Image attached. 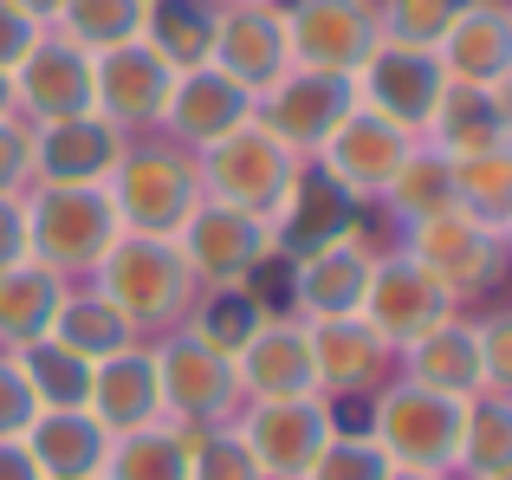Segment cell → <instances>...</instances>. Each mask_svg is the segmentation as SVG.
<instances>
[{
	"label": "cell",
	"instance_id": "6da1fadb",
	"mask_svg": "<svg viewBox=\"0 0 512 480\" xmlns=\"http://www.w3.org/2000/svg\"><path fill=\"white\" fill-rule=\"evenodd\" d=\"M117 208L104 182H33L26 189V253L59 279H91L117 247Z\"/></svg>",
	"mask_w": 512,
	"mask_h": 480
},
{
	"label": "cell",
	"instance_id": "7a4b0ae2",
	"mask_svg": "<svg viewBox=\"0 0 512 480\" xmlns=\"http://www.w3.org/2000/svg\"><path fill=\"white\" fill-rule=\"evenodd\" d=\"M91 286L137 325V338H163V331L188 325L195 312V273H188L182 247L156 234H117V247L104 253V266L91 273Z\"/></svg>",
	"mask_w": 512,
	"mask_h": 480
},
{
	"label": "cell",
	"instance_id": "3957f363",
	"mask_svg": "<svg viewBox=\"0 0 512 480\" xmlns=\"http://www.w3.org/2000/svg\"><path fill=\"white\" fill-rule=\"evenodd\" d=\"M104 195L117 208V228L124 234H156V240H175L188 215L201 208V169L182 143L169 137H130L117 169L104 176Z\"/></svg>",
	"mask_w": 512,
	"mask_h": 480
},
{
	"label": "cell",
	"instance_id": "277c9868",
	"mask_svg": "<svg viewBox=\"0 0 512 480\" xmlns=\"http://www.w3.org/2000/svg\"><path fill=\"white\" fill-rule=\"evenodd\" d=\"M461 403L467 396H435V390H422V383L389 377L383 390L370 396V422H363V429L376 435L389 468L454 480V468H461Z\"/></svg>",
	"mask_w": 512,
	"mask_h": 480
},
{
	"label": "cell",
	"instance_id": "5b68a950",
	"mask_svg": "<svg viewBox=\"0 0 512 480\" xmlns=\"http://www.w3.org/2000/svg\"><path fill=\"white\" fill-rule=\"evenodd\" d=\"M156 351V383H163V422L175 429H227L240 416V377H234V351L208 344L201 331L175 325L163 338H150Z\"/></svg>",
	"mask_w": 512,
	"mask_h": 480
},
{
	"label": "cell",
	"instance_id": "8992f818",
	"mask_svg": "<svg viewBox=\"0 0 512 480\" xmlns=\"http://www.w3.org/2000/svg\"><path fill=\"white\" fill-rule=\"evenodd\" d=\"M506 240L512 234L487 228V221H474V215H461V208H448V215H435V221L402 228L396 247L409 253V260L422 266V273L435 279L454 305H467V299L500 292V279H506Z\"/></svg>",
	"mask_w": 512,
	"mask_h": 480
},
{
	"label": "cell",
	"instance_id": "52a82bcc",
	"mask_svg": "<svg viewBox=\"0 0 512 480\" xmlns=\"http://www.w3.org/2000/svg\"><path fill=\"white\" fill-rule=\"evenodd\" d=\"M240 448L253 455L260 480H312L325 442L338 435L331 396H279V403H240L234 416Z\"/></svg>",
	"mask_w": 512,
	"mask_h": 480
},
{
	"label": "cell",
	"instance_id": "ba28073f",
	"mask_svg": "<svg viewBox=\"0 0 512 480\" xmlns=\"http://www.w3.org/2000/svg\"><path fill=\"white\" fill-rule=\"evenodd\" d=\"M195 169H201V195H208V202L247 208V215L266 221L279 208V195L292 189V176H299V156H292L273 130H260L247 117V124L227 130L221 143H208V150L195 156Z\"/></svg>",
	"mask_w": 512,
	"mask_h": 480
},
{
	"label": "cell",
	"instance_id": "9c48e42d",
	"mask_svg": "<svg viewBox=\"0 0 512 480\" xmlns=\"http://www.w3.org/2000/svg\"><path fill=\"white\" fill-rule=\"evenodd\" d=\"M175 247H182L188 273H195V286H260L266 266H279L273 253V228H266L260 215H247V208H227V202H208L201 195V208L175 228Z\"/></svg>",
	"mask_w": 512,
	"mask_h": 480
},
{
	"label": "cell",
	"instance_id": "30bf717a",
	"mask_svg": "<svg viewBox=\"0 0 512 480\" xmlns=\"http://www.w3.org/2000/svg\"><path fill=\"white\" fill-rule=\"evenodd\" d=\"M350 111H357V85L338 78V72H312V65L279 72L273 85L253 98V124L273 130L299 163H312V156L325 150V137L344 124Z\"/></svg>",
	"mask_w": 512,
	"mask_h": 480
},
{
	"label": "cell",
	"instance_id": "8fae6325",
	"mask_svg": "<svg viewBox=\"0 0 512 480\" xmlns=\"http://www.w3.org/2000/svg\"><path fill=\"white\" fill-rule=\"evenodd\" d=\"M454 312H467V305H454L396 240H383V253H376V266H370V286H363V305H357L363 325H370L389 351H402V344H415L422 331H435L441 318H454Z\"/></svg>",
	"mask_w": 512,
	"mask_h": 480
},
{
	"label": "cell",
	"instance_id": "7c38bea8",
	"mask_svg": "<svg viewBox=\"0 0 512 480\" xmlns=\"http://www.w3.org/2000/svg\"><path fill=\"white\" fill-rule=\"evenodd\" d=\"M91 72H98V59H91L78 39H65L59 26H46V33L26 46V59L13 65V117L20 124H65V117H85L91 111Z\"/></svg>",
	"mask_w": 512,
	"mask_h": 480
},
{
	"label": "cell",
	"instance_id": "4fadbf2b",
	"mask_svg": "<svg viewBox=\"0 0 512 480\" xmlns=\"http://www.w3.org/2000/svg\"><path fill=\"white\" fill-rule=\"evenodd\" d=\"M376 253H383V240H376V228L363 221V228H350L344 240H331L325 253L292 260L286 266V299H279V312L305 318V325H318V318H350L363 305V286H370Z\"/></svg>",
	"mask_w": 512,
	"mask_h": 480
},
{
	"label": "cell",
	"instance_id": "5bb4252c",
	"mask_svg": "<svg viewBox=\"0 0 512 480\" xmlns=\"http://www.w3.org/2000/svg\"><path fill=\"white\" fill-rule=\"evenodd\" d=\"M169 91H175V65L150 46V39H130V46L98 52V72H91V111H98L104 124H117L124 137H150V130H163Z\"/></svg>",
	"mask_w": 512,
	"mask_h": 480
},
{
	"label": "cell",
	"instance_id": "9a60e30c",
	"mask_svg": "<svg viewBox=\"0 0 512 480\" xmlns=\"http://www.w3.org/2000/svg\"><path fill=\"white\" fill-rule=\"evenodd\" d=\"M279 7H286V33H292V65L357 78L363 59L383 46L376 0H279Z\"/></svg>",
	"mask_w": 512,
	"mask_h": 480
},
{
	"label": "cell",
	"instance_id": "2e32d148",
	"mask_svg": "<svg viewBox=\"0 0 512 480\" xmlns=\"http://www.w3.org/2000/svg\"><path fill=\"white\" fill-rule=\"evenodd\" d=\"M363 221H370V208L350 202L318 163H299V176L279 195V208L266 215V228H273L279 266H292V260H305V253H325L331 240H344L350 228H363Z\"/></svg>",
	"mask_w": 512,
	"mask_h": 480
},
{
	"label": "cell",
	"instance_id": "e0dca14e",
	"mask_svg": "<svg viewBox=\"0 0 512 480\" xmlns=\"http://www.w3.org/2000/svg\"><path fill=\"white\" fill-rule=\"evenodd\" d=\"M208 65H214V72H227L240 91H253V98H260L279 72H292L286 7H279V0L221 7V13H214V39H208Z\"/></svg>",
	"mask_w": 512,
	"mask_h": 480
},
{
	"label": "cell",
	"instance_id": "ac0fdd59",
	"mask_svg": "<svg viewBox=\"0 0 512 480\" xmlns=\"http://www.w3.org/2000/svg\"><path fill=\"white\" fill-rule=\"evenodd\" d=\"M409 143H415L409 130H396L389 117H376V111H363V104H357V111H350L344 124L325 137V150H318L312 163L325 169V176L338 182L357 208H376V202H383V189H389V176H396L402 156H409Z\"/></svg>",
	"mask_w": 512,
	"mask_h": 480
},
{
	"label": "cell",
	"instance_id": "d6986e66",
	"mask_svg": "<svg viewBox=\"0 0 512 480\" xmlns=\"http://www.w3.org/2000/svg\"><path fill=\"white\" fill-rule=\"evenodd\" d=\"M234 377H240V396L247 403H279V396H318V377H312V331L305 318L292 312H266L253 325V338L234 351Z\"/></svg>",
	"mask_w": 512,
	"mask_h": 480
},
{
	"label": "cell",
	"instance_id": "ffe728a7",
	"mask_svg": "<svg viewBox=\"0 0 512 480\" xmlns=\"http://www.w3.org/2000/svg\"><path fill=\"white\" fill-rule=\"evenodd\" d=\"M357 85V104L363 111H376V117H389L396 130H409V137H422L428 130V111H435V98H441V65H435V52H415V46H376L370 59H363V72L350 78Z\"/></svg>",
	"mask_w": 512,
	"mask_h": 480
},
{
	"label": "cell",
	"instance_id": "44dd1931",
	"mask_svg": "<svg viewBox=\"0 0 512 480\" xmlns=\"http://www.w3.org/2000/svg\"><path fill=\"white\" fill-rule=\"evenodd\" d=\"M305 331H312L318 396H331V403H350V396L370 403V396L396 377V351H389L357 312H350V318H318V325H305Z\"/></svg>",
	"mask_w": 512,
	"mask_h": 480
},
{
	"label": "cell",
	"instance_id": "7402d4cb",
	"mask_svg": "<svg viewBox=\"0 0 512 480\" xmlns=\"http://www.w3.org/2000/svg\"><path fill=\"white\" fill-rule=\"evenodd\" d=\"M253 117V91H240L227 72L214 65H188L175 72V91H169V111H163V130L156 137L182 143L188 156H201L208 143H221L227 130H240Z\"/></svg>",
	"mask_w": 512,
	"mask_h": 480
},
{
	"label": "cell",
	"instance_id": "603a6c76",
	"mask_svg": "<svg viewBox=\"0 0 512 480\" xmlns=\"http://www.w3.org/2000/svg\"><path fill=\"white\" fill-rule=\"evenodd\" d=\"M441 78L461 85H506L512 78V7L506 0H461L448 33L435 39Z\"/></svg>",
	"mask_w": 512,
	"mask_h": 480
},
{
	"label": "cell",
	"instance_id": "cb8c5ba5",
	"mask_svg": "<svg viewBox=\"0 0 512 480\" xmlns=\"http://www.w3.org/2000/svg\"><path fill=\"white\" fill-rule=\"evenodd\" d=\"M422 143L448 156H487V150H512V104H506V85H461L448 78L428 111V130Z\"/></svg>",
	"mask_w": 512,
	"mask_h": 480
},
{
	"label": "cell",
	"instance_id": "d4e9b609",
	"mask_svg": "<svg viewBox=\"0 0 512 480\" xmlns=\"http://www.w3.org/2000/svg\"><path fill=\"white\" fill-rule=\"evenodd\" d=\"M396 377L422 383L435 396H474L487 390V370H480V338H474V312L441 318L435 331H422L415 344L396 351Z\"/></svg>",
	"mask_w": 512,
	"mask_h": 480
},
{
	"label": "cell",
	"instance_id": "484cf974",
	"mask_svg": "<svg viewBox=\"0 0 512 480\" xmlns=\"http://www.w3.org/2000/svg\"><path fill=\"white\" fill-rule=\"evenodd\" d=\"M124 130L104 124L98 111L65 117V124L33 130V182H104L124 156Z\"/></svg>",
	"mask_w": 512,
	"mask_h": 480
},
{
	"label": "cell",
	"instance_id": "4316f807",
	"mask_svg": "<svg viewBox=\"0 0 512 480\" xmlns=\"http://www.w3.org/2000/svg\"><path fill=\"white\" fill-rule=\"evenodd\" d=\"M91 416L104 422L111 435H130V429H150V422H163V383H156V351L150 338L130 344V351L104 357V364H91Z\"/></svg>",
	"mask_w": 512,
	"mask_h": 480
},
{
	"label": "cell",
	"instance_id": "83f0119b",
	"mask_svg": "<svg viewBox=\"0 0 512 480\" xmlns=\"http://www.w3.org/2000/svg\"><path fill=\"white\" fill-rule=\"evenodd\" d=\"M20 442L46 480H98L104 455H111V429L91 409H39Z\"/></svg>",
	"mask_w": 512,
	"mask_h": 480
},
{
	"label": "cell",
	"instance_id": "f1b7e54d",
	"mask_svg": "<svg viewBox=\"0 0 512 480\" xmlns=\"http://www.w3.org/2000/svg\"><path fill=\"white\" fill-rule=\"evenodd\" d=\"M52 338H59L65 351H78L85 364H104V357L130 351V344H143L137 325H130V318L117 312V305L104 299L91 279H72V286H65L59 312H52Z\"/></svg>",
	"mask_w": 512,
	"mask_h": 480
},
{
	"label": "cell",
	"instance_id": "f546056e",
	"mask_svg": "<svg viewBox=\"0 0 512 480\" xmlns=\"http://www.w3.org/2000/svg\"><path fill=\"white\" fill-rule=\"evenodd\" d=\"M376 208H383L396 228H415V221L448 215V208H454V156L415 137L409 156H402V169L389 176V189H383V202H376Z\"/></svg>",
	"mask_w": 512,
	"mask_h": 480
},
{
	"label": "cell",
	"instance_id": "4dcf8cb0",
	"mask_svg": "<svg viewBox=\"0 0 512 480\" xmlns=\"http://www.w3.org/2000/svg\"><path fill=\"white\" fill-rule=\"evenodd\" d=\"M65 286H72V279L46 273L39 260L7 266V273H0V351H20V344L46 338L52 312H59V299H65Z\"/></svg>",
	"mask_w": 512,
	"mask_h": 480
},
{
	"label": "cell",
	"instance_id": "1f68e13d",
	"mask_svg": "<svg viewBox=\"0 0 512 480\" xmlns=\"http://www.w3.org/2000/svg\"><path fill=\"white\" fill-rule=\"evenodd\" d=\"M512 474V396L506 390H474L461 403V468L454 480H487Z\"/></svg>",
	"mask_w": 512,
	"mask_h": 480
},
{
	"label": "cell",
	"instance_id": "d6a6232c",
	"mask_svg": "<svg viewBox=\"0 0 512 480\" xmlns=\"http://www.w3.org/2000/svg\"><path fill=\"white\" fill-rule=\"evenodd\" d=\"M98 480H188V429L175 422H150V429L111 435Z\"/></svg>",
	"mask_w": 512,
	"mask_h": 480
},
{
	"label": "cell",
	"instance_id": "836d02e7",
	"mask_svg": "<svg viewBox=\"0 0 512 480\" xmlns=\"http://www.w3.org/2000/svg\"><path fill=\"white\" fill-rule=\"evenodd\" d=\"M20 377H26V390H33V403L39 409H85L91 403V364L78 351H65L59 338H33V344H20Z\"/></svg>",
	"mask_w": 512,
	"mask_h": 480
},
{
	"label": "cell",
	"instance_id": "e575fe53",
	"mask_svg": "<svg viewBox=\"0 0 512 480\" xmlns=\"http://www.w3.org/2000/svg\"><path fill=\"white\" fill-rule=\"evenodd\" d=\"M214 0H150V20H143V39L175 65H208V39H214Z\"/></svg>",
	"mask_w": 512,
	"mask_h": 480
},
{
	"label": "cell",
	"instance_id": "d590c367",
	"mask_svg": "<svg viewBox=\"0 0 512 480\" xmlns=\"http://www.w3.org/2000/svg\"><path fill=\"white\" fill-rule=\"evenodd\" d=\"M454 208L512 234V150L454 156Z\"/></svg>",
	"mask_w": 512,
	"mask_h": 480
},
{
	"label": "cell",
	"instance_id": "8d00e7d4",
	"mask_svg": "<svg viewBox=\"0 0 512 480\" xmlns=\"http://www.w3.org/2000/svg\"><path fill=\"white\" fill-rule=\"evenodd\" d=\"M266 312H273V299H266L260 286H208V292H195L188 331H201V338L221 344V351H240Z\"/></svg>",
	"mask_w": 512,
	"mask_h": 480
},
{
	"label": "cell",
	"instance_id": "74e56055",
	"mask_svg": "<svg viewBox=\"0 0 512 480\" xmlns=\"http://www.w3.org/2000/svg\"><path fill=\"white\" fill-rule=\"evenodd\" d=\"M143 20H150V0H65V13L52 26L98 59V52H111V46L143 39Z\"/></svg>",
	"mask_w": 512,
	"mask_h": 480
},
{
	"label": "cell",
	"instance_id": "f35d334b",
	"mask_svg": "<svg viewBox=\"0 0 512 480\" xmlns=\"http://www.w3.org/2000/svg\"><path fill=\"white\" fill-rule=\"evenodd\" d=\"M454 7H461V0H376V26H383L389 46L435 52V39L448 33Z\"/></svg>",
	"mask_w": 512,
	"mask_h": 480
},
{
	"label": "cell",
	"instance_id": "ab89813d",
	"mask_svg": "<svg viewBox=\"0 0 512 480\" xmlns=\"http://www.w3.org/2000/svg\"><path fill=\"white\" fill-rule=\"evenodd\" d=\"M188 480H260L234 422L227 429H188Z\"/></svg>",
	"mask_w": 512,
	"mask_h": 480
},
{
	"label": "cell",
	"instance_id": "60d3db41",
	"mask_svg": "<svg viewBox=\"0 0 512 480\" xmlns=\"http://www.w3.org/2000/svg\"><path fill=\"white\" fill-rule=\"evenodd\" d=\"M312 480H389V455L376 448L370 429H344V422H338V435L325 442Z\"/></svg>",
	"mask_w": 512,
	"mask_h": 480
},
{
	"label": "cell",
	"instance_id": "b9f144b4",
	"mask_svg": "<svg viewBox=\"0 0 512 480\" xmlns=\"http://www.w3.org/2000/svg\"><path fill=\"white\" fill-rule=\"evenodd\" d=\"M474 338H480V370H487V390L512 396V312L506 305H487L474 318Z\"/></svg>",
	"mask_w": 512,
	"mask_h": 480
},
{
	"label": "cell",
	"instance_id": "7bdbcfd3",
	"mask_svg": "<svg viewBox=\"0 0 512 480\" xmlns=\"http://www.w3.org/2000/svg\"><path fill=\"white\" fill-rule=\"evenodd\" d=\"M33 189V124L0 117V195H26Z\"/></svg>",
	"mask_w": 512,
	"mask_h": 480
},
{
	"label": "cell",
	"instance_id": "ee69618b",
	"mask_svg": "<svg viewBox=\"0 0 512 480\" xmlns=\"http://www.w3.org/2000/svg\"><path fill=\"white\" fill-rule=\"evenodd\" d=\"M33 416H39V403H33V390H26V377H20V357L0 351V442H20Z\"/></svg>",
	"mask_w": 512,
	"mask_h": 480
},
{
	"label": "cell",
	"instance_id": "f6af8a7d",
	"mask_svg": "<svg viewBox=\"0 0 512 480\" xmlns=\"http://www.w3.org/2000/svg\"><path fill=\"white\" fill-rule=\"evenodd\" d=\"M39 33H46L39 20H26V13L13 7V0H0V72H13V65L26 59V46H33Z\"/></svg>",
	"mask_w": 512,
	"mask_h": 480
},
{
	"label": "cell",
	"instance_id": "bcb514c9",
	"mask_svg": "<svg viewBox=\"0 0 512 480\" xmlns=\"http://www.w3.org/2000/svg\"><path fill=\"white\" fill-rule=\"evenodd\" d=\"M33 260L26 253V195H0V273Z\"/></svg>",
	"mask_w": 512,
	"mask_h": 480
},
{
	"label": "cell",
	"instance_id": "7dc6e473",
	"mask_svg": "<svg viewBox=\"0 0 512 480\" xmlns=\"http://www.w3.org/2000/svg\"><path fill=\"white\" fill-rule=\"evenodd\" d=\"M0 480H46V474L26 455V442H0Z\"/></svg>",
	"mask_w": 512,
	"mask_h": 480
},
{
	"label": "cell",
	"instance_id": "c3c4849f",
	"mask_svg": "<svg viewBox=\"0 0 512 480\" xmlns=\"http://www.w3.org/2000/svg\"><path fill=\"white\" fill-rule=\"evenodd\" d=\"M13 7H20V13H26V20H39V26H52V20H59V13H65V0H13Z\"/></svg>",
	"mask_w": 512,
	"mask_h": 480
},
{
	"label": "cell",
	"instance_id": "681fc988",
	"mask_svg": "<svg viewBox=\"0 0 512 480\" xmlns=\"http://www.w3.org/2000/svg\"><path fill=\"white\" fill-rule=\"evenodd\" d=\"M0 117H13V78L0 72Z\"/></svg>",
	"mask_w": 512,
	"mask_h": 480
},
{
	"label": "cell",
	"instance_id": "f907efd6",
	"mask_svg": "<svg viewBox=\"0 0 512 480\" xmlns=\"http://www.w3.org/2000/svg\"><path fill=\"white\" fill-rule=\"evenodd\" d=\"M389 480H441V474H409V468H389Z\"/></svg>",
	"mask_w": 512,
	"mask_h": 480
},
{
	"label": "cell",
	"instance_id": "816d5d0a",
	"mask_svg": "<svg viewBox=\"0 0 512 480\" xmlns=\"http://www.w3.org/2000/svg\"><path fill=\"white\" fill-rule=\"evenodd\" d=\"M214 7H253V0H214Z\"/></svg>",
	"mask_w": 512,
	"mask_h": 480
}]
</instances>
